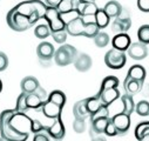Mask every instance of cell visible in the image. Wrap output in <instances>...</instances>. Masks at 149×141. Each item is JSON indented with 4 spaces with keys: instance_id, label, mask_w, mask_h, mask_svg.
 Segmentation results:
<instances>
[{
    "instance_id": "obj_5",
    "label": "cell",
    "mask_w": 149,
    "mask_h": 141,
    "mask_svg": "<svg viewBox=\"0 0 149 141\" xmlns=\"http://www.w3.org/2000/svg\"><path fill=\"white\" fill-rule=\"evenodd\" d=\"M78 57V50L72 45H62L54 53V61L58 66H68Z\"/></svg>"
},
{
    "instance_id": "obj_4",
    "label": "cell",
    "mask_w": 149,
    "mask_h": 141,
    "mask_svg": "<svg viewBox=\"0 0 149 141\" xmlns=\"http://www.w3.org/2000/svg\"><path fill=\"white\" fill-rule=\"evenodd\" d=\"M6 21H7V25L10 26V28H12L15 32H24L34 25L31 20V17L19 13L15 10V6L7 13Z\"/></svg>"
},
{
    "instance_id": "obj_1",
    "label": "cell",
    "mask_w": 149,
    "mask_h": 141,
    "mask_svg": "<svg viewBox=\"0 0 149 141\" xmlns=\"http://www.w3.org/2000/svg\"><path fill=\"white\" fill-rule=\"evenodd\" d=\"M32 121L24 112L6 110L0 115V135L7 141H25L32 133Z\"/></svg>"
},
{
    "instance_id": "obj_26",
    "label": "cell",
    "mask_w": 149,
    "mask_h": 141,
    "mask_svg": "<svg viewBox=\"0 0 149 141\" xmlns=\"http://www.w3.org/2000/svg\"><path fill=\"white\" fill-rule=\"evenodd\" d=\"M121 100V103H122V112L128 114V115H132L133 112H135V103H134V100H133V95H129V94H125L120 98Z\"/></svg>"
},
{
    "instance_id": "obj_24",
    "label": "cell",
    "mask_w": 149,
    "mask_h": 141,
    "mask_svg": "<svg viewBox=\"0 0 149 141\" xmlns=\"http://www.w3.org/2000/svg\"><path fill=\"white\" fill-rule=\"evenodd\" d=\"M103 10L109 15L110 19H113V18H116L120 14V12L122 11V6L120 5V3L115 1V0H110V1H108L104 5Z\"/></svg>"
},
{
    "instance_id": "obj_34",
    "label": "cell",
    "mask_w": 149,
    "mask_h": 141,
    "mask_svg": "<svg viewBox=\"0 0 149 141\" xmlns=\"http://www.w3.org/2000/svg\"><path fill=\"white\" fill-rule=\"evenodd\" d=\"M120 84L119 79L116 77H113V75H109V77H106L103 80H102V84H101V88L100 89H106V88H111V87H118Z\"/></svg>"
},
{
    "instance_id": "obj_28",
    "label": "cell",
    "mask_w": 149,
    "mask_h": 141,
    "mask_svg": "<svg viewBox=\"0 0 149 141\" xmlns=\"http://www.w3.org/2000/svg\"><path fill=\"white\" fill-rule=\"evenodd\" d=\"M52 34V29L49 27V25L47 24H41V25H38L34 29V35L38 39H46L48 38L49 35Z\"/></svg>"
},
{
    "instance_id": "obj_33",
    "label": "cell",
    "mask_w": 149,
    "mask_h": 141,
    "mask_svg": "<svg viewBox=\"0 0 149 141\" xmlns=\"http://www.w3.org/2000/svg\"><path fill=\"white\" fill-rule=\"evenodd\" d=\"M137 39L146 45L149 44V25H142L137 29Z\"/></svg>"
},
{
    "instance_id": "obj_15",
    "label": "cell",
    "mask_w": 149,
    "mask_h": 141,
    "mask_svg": "<svg viewBox=\"0 0 149 141\" xmlns=\"http://www.w3.org/2000/svg\"><path fill=\"white\" fill-rule=\"evenodd\" d=\"M62 108L61 106H59L58 103L53 102L52 100L47 99L44 105H42V107H41V111L44 113V115L46 118H49V119H54L59 115H61V112H62Z\"/></svg>"
},
{
    "instance_id": "obj_43",
    "label": "cell",
    "mask_w": 149,
    "mask_h": 141,
    "mask_svg": "<svg viewBox=\"0 0 149 141\" xmlns=\"http://www.w3.org/2000/svg\"><path fill=\"white\" fill-rule=\"evenodd\" d=\"M137 8L141 12H149V0H137Z\"/></svg>"
},
{
    "instance_id": "obj_23",
    "label": "cell",
    "mask_w": 149,
    "mask_h": 141,
    "mask_svg": "<svg viewBox=\"0 0 149 141\" xmlns=\"http://www.w3.org/2000/svg\"><path fill=\"white\" fill-rule=\"evenodd\" d=\"M142 86H143V82L142 81H139V80H134V79H125L123 81V87L127 92V94L129 95H135L137 94L141 89H142Z\"/></svg>"
},
{
    "instance_id": "obj_44",
    "label": "cell",
    "mask_w": 149,
    "mask_h": 141,
    "mask_svg": "<svg viewBox=\"0 0 149 141\" xmlns=\"http://www.w3.org/2000/svg\"><path fill=\"white\" fill-rule=\"evenodd\" d=\"M42 132H44V131H42ZM42 132L35 133V135H34V138H33V141H48V140H49L48 133H47V134H44Z\"/></svg>"
},
{
    "instance_id": "obj_41",
    "label": "cell",
    "mask_w": 149,
    "mask_h": 141,
    "mask_svg": "<svg viewBox=\"0 0 149 141\" xmlns=\"http://www.w3.org/2000/svg\"><path fill=\"white\" fill-rule=\"evenodd\" d=\"M46 131V126H44L39 120H33L32 121V133H38V132H42Z\"/></svg>"
},
{
    "instance_id": "obj_37",
    "label": "cell",
    "mask_w": 149,
    "mask_h": 141,
    "mask_svg": "<svg viewBox=\"0 0 149 141\" xmlns=\"http://www.w3.org/2000/svg\"><path fill=\"white\" fill-rule=\"evenodd\" d=\"M51 35H52V38L54 39V41H56L58 44H63V43H66L68 33H67L66 28H63V29H59V31L52 32Z\"/></svg>"
},
{
    "instance_id": "obj_32",
    "label": "cell",
    "mask_w": 149,
    "mask_h": 141,
    "mask_svg": "<svg viewBox=\"0 0 149 141\" xmlns=\"http://www.w3.org/2000/svg\"><path fill=\"white\" fill-rule=\"evenodd\" d=\"M135 112L140 117H148L149 115V102L146 100H141L135 105Z\"/></svg>"
},
{
    "instance_id": "obj_27",
    "label": "cell",
    "mask_w": 149,
    "mask_h": 141,
    "mask_svg": "<svg viewBox=\"0 0 149 141\" xmlns=\"http://www.w3.org/2000/svg\"><path fill=\"white\" fill-rule=\"evenodd\" d=\"M109 121V118H96L91 120V126H92V132L96 134H104L106 126Z\"/></svg>"
},
{
    "instance_id": "obj_7",
    "label": "cell",
    "mask_w": 149,
    "mask_h": 141,
    "mask_svg": "<svg viewBox=\"0 0 149 141\" xmlns=\"http://www.w3.org/2000/svg\"><path fill=\"white\" fill-rule=\"evenodd\" d=\"M47 99H48V96L41 86L33 93H26V103L29 110L41 111L42 105Z\"/></svg>"
},
{
    "instance_id": "obj_21",
    "label": "cell",
    "mask_w": 149,
    "mask_h": 141,
    "mask_svg": "<svg viewBox=\"0 0 149 141\" xmlns=\"http://www.w3.org/2000/svg\"><path fill=\"white\" fill-rule=\"evenodd\" d=\"M20 87L25 93H33L40 87V84L35 77H25L20 82Z\"/></svg>"
},
{
    "instance_id": "obj_36",
    "label": "cell",
    "mask_w": 149,
    "mask_h": 141,
    "mask_svg": "<svg viewBox=\"0 0 149 141\" xmlns=\"http://www.w3.org/2000/svg\"><path fill=\"white\" fill-rule=\"evenodd\" d=\"M15 110L18 111V112H24V113H26L29 108H28V106H27V103H26V93L25 92H22L19 96H18V99H17V105H15Z\"/></svg>"
},
{
    "instance_id": "obj_40",
    "label": "cell",
    "mask_w": 149,
    "mask_h": 141,
    "mask_svg": "<svg viewBox=\"0 0 149 141\" xmlns=\"http://www.w3.org/2000/svg\"><path fill=\"white\" fill-rule=\"evenodd\" d=\"M91 120H93V119H96V118H109V111H108V106H102V107L97 111V112H95V113H93V114H91Z\"/></svg>"
},
{
    "instance_id": "obj_47",
    "label": "cell",
    "mask_w": 149,
    "mask_h": 141,
    "mask_svg": "<svg viewBox=\"0 0 149 141\" xmlns=\"http://www.w3.org/2000/svg\"><path fill=\"white\" fill-rule=\"evenodd\" d=\"M92 1H94V0H92Z\"/></svg>"
},
{
    "instance_id": "obj_11",
    "label": "cell",
    "mask_w": 149,
    "mask_h": 141,
    "mask_svg": "<svg viewBox=\"0 0 149 141\" xmlns=\"http://www.w3.org/2000/svg\"><path fill=\"white\" fill-rule=\"evenodd\" d=\"M53 120H54L53 125L46 127V133H48V135L54 140H61V139H63V136L66 134V129H65V125L61 120V115L54 118Z\"/></svg>"
},
{
    "instance_id": "obj_48",
    "label": "cell",
    "mask_w": 149,
    "mask_h": 141,
    "mask_svg": "<svg viewBox=\"0 0 149 141\" xmlns=\"http://www.w3.org/2000/svg\"><path fill=\"white\" fill-rule=\"evenodd\" d=\"M148 52H149V51H148Z\"/></svg>"
},
{
    "instance_id": "obj_16",
    "label": "cell",
    "mask_w": 149,
    "mask_h": 141,
    "mask_svg": "<svg viewBox=\"0 0 149 141\" xmlns=\"http://www.w3.org/2000/svg\"><path fill=\"white\" fill-rule=\"evenodd\" d=\"M97 10H99V7L96 6V4L94 1H92V0H82L77 10V13H78V15H80L82 18L92 17V15L94 17Z\"/></svg>"
},
{
    "instance_id": "obj_22",
    "label": "cell",
    "mask_w": 149,
    "mask_h": 141,
    "mask_svg": "<svg viewBox=\"0 0 149 141\" xmlns=\"http://www.w3.org/2000/svg\"><path fill=\"white\" fill-rule=\"evenodd\" d=\"M127 79H134V80H139V81H144L146 79V69L143 66L141 65H134L128 69L127 73Z\"/></svg>"
},
{
    "instance_id": "obj_18",
    "label": "cell",
    "mask_w": 149,
    "mask_h": 141,
    "mask_svg": "<svg viewBox=\"0 0 149 141\" xmlns=\"http://www.w3.org/2000/svg\"><path fill=\"white\" fill-rule=\"evenodd\" d=\"M73 64L79 72H87L92 67V58L86 53H78Z\"/></svg>"
},
{
    "instance_id": "obj_31",
    "label": "cell",
    "mask_w": 149,
    "mask_h": 141,
    "mask_svg": "<svg viewBox=\"0 0 149 141\" xmlns=\"http://www.w3.org/2000/svg\"><path fill=\"white\" fill-rule=\"evenodd\" d=\"M48 99L52 100L53 102L58 103L59 106H61V107H63L65 103H66V94L61 91H53L48 95Z\"/></svg>"
},
{
    "instance_id": "obj_45",
    "label": "cell",
    "mask_w": 149,
    "mask_h": 141,
    "mask_svg": "<svg viewBox=\"0 0 149 141\" xmlns=\"http://www.w3.org/2000/svg\"><path fill=\"white\" fill-rule=\"evenodd\" d=\"M61 0H45V3L47 6H51V7H58V5L60 4Z\"/></svg>"
},
{
    "instance_id": "obj_12",
    "label": "cell",
    "mask_w": 149,
    "mask_h": 141,
    "mask_svg": "<svg viewBox=\"0 0 149 141\" xmlns=\"http://www.w3.org/2000/svg\"><path fill=\"white\" fill-rule=\"evenodd\" d=\"M101 102L104 106H110L113 105L116 100L120 99V91L118 87H111V88H106V89H100L97 93Z\"/></svg>"
},
{
    "instance_id": "obj_25",
    "label": "cell",
    "mask_w": 149,
    "mask_h": 141,
    "mask_svg": "<svg viewBox=\"0 0 149 141\" xmlns=\"http://www.w3.org/2000/svg\"><path fill=\"white\" fill-rule=\"evenodd\" d=\"M94 21H95V24L99 26V28L101 29V28H106V27L110 24V18H109V15L104 12L103 8H99V10L96 11L95 15H94Z\"/></svg>"
},
{
    "instance_id": "obj_2",
    "label": "cell",
    "mask_w": 149,
    "mask_h": 141,
    "mask_svg": "<svg viewBox=\"0 0 149 141\" xmlns=\"http://www.w3.org/2000/svg\"><path fill=\"white\" fill-rule=\"evenodd\" d=\"M66 31L73 37L82 35V37L87 38H94L100 32V28L95 24V21H86L85 18L79 15L66 22Z\"/></svg>"
},
{
    "instance_id": "obj_42",
    "label": "cell",
    "mask_w": 149,
    "mask_h": 141,
    "mask_svg": "<svg viewBox=\"0 0 149 141\" xmlns=\"http://www.w3.org/2000/svg\"><path fill=\"white\" fill-rule=\"evenodd\" d=\"M8 67V58L4 52H0V72H3Z\"/></svg>"
},
{
    "instance_id": "obj_29",
    "label": "cell",
    "mask_w": 149,
    "mask_h": 141,
    "mask_svg": "<svg viewBox=\"0 0 149 141\" xmlns=\"http://www.w3.org/2000/svg\"><path fill=\"white\" fill-rule=\"evenodd\" d=\"M102 106H104V105L101 102V100H100L99 95L87 98V108H88V111H89V113H91V114H93V113L97 112V111L102 107Z\"/></svg>"
},
{
    "instance_id": "obj_8",
    "label": "cell",
    "mask_w": 149,
    "mask_h": 141,
    "mask_svg": "<svg viewBox=\"0 0 149 141\" xmlns=\"http://www.w3.org/2000/svg\"><path fill=\"white\" fill-rule=\"evenodd\" d=\"M132 26V18L128 10L122 7V11L120 14L111 22V31L114 33H126Z\"/></svg>"
},
{
    "instance_id": "obj_9",
    "label": "cell",
    "mask_w": 149,
    "mask_h": 141,
    "mask_svg": "<svg viewBox=\"0 0 149 141\" xmlns=\"http://www.w3.org/2000/svg\"><path fill=\"white\" fill-rule=\"evenodd\" d=\"M45 19L47 20L52 32L54 31H59V29H63L66 28V21L62 19L61 13L59 12V10L56 7H51L48 6Z\"/></svg>"
},
{
    "instance_id": "obj_49",
    "label": "cell",
    "mask_w": 149,
    "mask_h": 141,
    "mask_svg": "<svg viewBox=\"0 0 149 141\" xmlns=\"http://www.w3.org/2000/svg\"><path fill=\"white\" fill-rule=\"evenodd\" d=\"M148 117H149V115H148Z\"/></svg>"
},
{
    "instance_id": "obj_14",
    "label": "cell",
    "mask_w": 149,
    "mask_h": 141,
    "mask_svg": "<svg viewBox=\"0 0 149 141\" xmlns=\"http://www.w3.org/2000/svg\"><path fill=\"white\" fill-rule=\"evenodd\" d=\"M55 48L51 43L42 41L36 47V55L41 61H49L52 58H54Z\"/></svg>"
},
{
    "instance_id": "obj_3",
    "label": "cell",
    "mask_w": 149,
    "mask_h": 141,
    "mask_svg": "<svg viewBox=\"0 0 149 141\" xmlns=\"http://www.w3.org/2000/svg\"><path fill=\"white\" fill-rule=\"evenodd\" d=\"M47 8L48 6L46 5V3H42L40 0H28V1H22L15 6V10L19 13L31 17L33 24L40 19H45Z\"/></svg>"
},
{
    "instance_id": "obj_13",
    "label": "cell",
    "mask_w": 149,
    "mask_h": 141,
    "mask_svg": "<svg viewBox=\"0 0 149 141\" xmlns=\"http://www.w3.org/2000/svg\"><path fill=\"white\" fill-rule=\"evenodd\" d=\"M110 119L114 122L119 134H125L128 132V129L130 127V115H128L123 112H120Z\"/></svg>"
},
{
    "instance_id": "obj_30",
    "label": "cell",
    "mask_w": 149,
    "mask_h": 141,
    "mask_svg": "<svg viewBox=\"0 0 149 141\" xmlns=\"http://www.w3.org/2000/svg\"><path fill=\"white\" fill-rule=\"evenodd\" d=\"M94 39V44L97 46V47H106L108 44H109V41H110V38H109V35L107 34V33H104V32H99L95 37L93 38Z\"/></svg>"
},
{
    "instance_id": "obj_17",
    "label": "cell",
    "mask_w": 149,
    "mask_h": 141,
    "mask_svg": "<svg viewBox=\"0 0 149 141\" xmlns=\"http://www.w3.org/2000/svg\"><path fill=\"white\" fill-rule=\"evenodd\" d=\"M130 44H132V40L127 33H118L113 38V40H111V45H113L114 48H118L125 52L128 50Z\"/></svg>"
},
{
    "instance_id": "obj_19",
    "label": "cell",
    "mask_w": 149,
    "mask_h": 141,
    "mask_svg": "<svg viewBox=\"0 0 149 141\" xmlns=\"http://www.w3.org/2000/svg\"><path fill=\"white\" fill-rule=\"evenodd\" d=\"M73 114H74V118H81V119H87L91 117V113L87 108V99L79 100L74 103Z\"/></svg>"
},
{
    "instance_id": "obj_38",
    "label": "cell",
    "mask_w": 149,
    "mask_h": 141,
    "mask_svg": "<svg viewBox=\"0 0 149 141\" xmlns=\"http://www.w3.org/2000/svg\"><path fill=\"white\" fill-rule=\"evenodd\" d=\"M87 128V124H86V119H81V118H75L73 121V129L77 133H84Z\"/></svg>"
},
{
    "instance_id": "obj_10",
    "label": "cell",
    "mask_w": 149,
    "mask_h": 141,
    "mask_svg": "<svg viewBox=\"0 0 149 141\" xmlns=\"http://www.w3.org/2000/svg\"><path fill=\"white\" fill-rule=\"evenodd\" d=\"M148 47L146 44L139 41V43H132L130 46L128 47V50L126 51L128 53V55L133 59V60H136V61H141L143 59L147 58V55L149 54L148 52Z\"/></svg>"
},
{
    "instance_id": "obj_39",
    "label": "cell",
    "mask_w": 149,
    "mask_h": 141,
    "mask_svg": "<svg viewBox=\"0 0 149 141\" xmlns=\"http://www.w3.org/2000/svg\"><path fill=\"white\" fill-rule=\"evenodd\" d=\"M104 135L107 136H115V135H119V132L114 125V122L111 121V119L109 118V121L106 126V129H104Z\"/></svg>"
},
{
    "instance_id": "obj_35",
    "label": "cell",
    "mask_w": 149,
    "mask_h": 141,
    "mask_svg": "<svg viewBox=\"0 0 149 141\" xmlns=\"http://www.w3.org/2000/svg\"><path fill=\"white\" fill-rule=\"evenodd\" d=\"M147 133H149V121L141 122V124H139L136 126V128H135V138L139 141H141V138Z\"/></svg>"
},
{
    "instance_id": "obj_6",
    "label": "cell",
    "mask_w": 149,
    "mask_h": 141,
    "mask_svg": "<svg viewBox=\"0 0 149 141\" xmlns=\"http://www.w3.org/2000/svg\"><path fill=\"white\" fill-rule=\"evenodd\" d=\"M126 61H127V57L125 51L114 47L109 50L104 55V64L111 69H121L126 65Z\"/></svg>"
},
{
    "instance_id": "obj_20",
    "label": "cell",
    "mask_w": 149,
    "mask_h": 141,
    "mask_svg": "<svg viewBox=\"0 0 149 141\" xmlns=\"http://www.w3.org/2000/svg\"><path fill=\"white\" fill-rule=\"evenodd\" d=\"M81 1L82 0H61L56 8L59 10L61 14L73 13V12H77Z\"/></svg>"
},
{
    "instance_id": "obj_46",
    "label": "cell",
    "mask_w": 149,
    "mask_h": 141,
    "mask_svg": "<svg viewBox=\"0 0 149 141\" xmlns=\"http://www.w3.org/2000/svg\"><path fill=\"white\" fill-rule=\"evenodd\" d=\"M1 91H3V82L0 80V93H1Z\"/></svg>"
}]
</instances>
